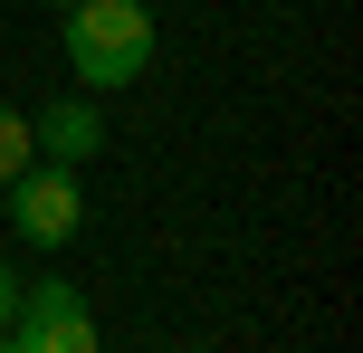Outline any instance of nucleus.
I'll use <instances>...</instances> for the list:
<instances>
[{
    "label": "nucleus",
    "instance_id": "obj_6",
    "mask_svg": "<svg viewBox=\"0 0 363 353\" xmlns=\"http://www.w3.org/2000/svg\"><path fill=\"white\" fill-rule=\"evenodd\" d=\"M10 316H19V277H10V258H0V335H10Z\"/></svg>",
    "mask_w": 363,
    "mask_h": 353
},
{
    "label": "nucleus",
    "instance_id": "obj_7",
    "mask_svg": "<svg viewBox=\"0 0 363 353\" xmlns=\"http://www.w3.org/2000/svg\"><path fill=\"white\" fill-rule=\"evenodd\" d=\"M48 10H77V0H48Z\"/></svg>",
    "mask_w": 363,
    "mask_h": 353
},
{
    "label": "nucleus",
    "instance_id": "obj_8",
    "mask_svg": "<svg viewBox=\"0 0 363 353\" xmlns=\"http://www.w3.org/2000/svg\"><path fill=\"white\" fill-rule=\"evenodd\" d=\"M0 353H19V344H0Z\"/></svg>",
    "mask_w": 363,
    "mask_h": 353
},
{
    "label": "nucleus",
    "instance_id": "obj_3",
    "mask_svg": "<svg viewBox=\"0 0 363 353\" xmlns=\"http://www.w3.org/2000/svg\"><path fill=\"white\" fill-rule=\"evenodd\" d=\"M19 353H96V316L77 306V287L67 277H48V287H29L19 296Z\"/></svg>",
    "mask_w": 363,
    "mask_h": 353
},
{
    "label": "nucleus",
    "instance_id": "obj_5",
    "mask_svg": "<svg viewBox=\"0 0 363 353\" xmlns=\"http://www.w3.org/2000/svg\"><path fill=\"white\" fill-rule=\"evenodd\" d=\"M29 115H10V105H0V182H19V172H29Z\"/></svg>",
    "mask_w": 363,
    "mask_h": 353
},
{
    "label": "nucleus",
    "instance_id": "obj_1",
    "mask_svg": "<svg viewBox=\"0 0 363 353\" xmlns=\"http://www.w3.org/2000/svg\"><path fill=\"white\" fill-rule=\"evenodd\" d=\"M67 67H77V86H134L153 67V10L144 0H77L67 10Z\"/></svg>",
    "mask_w": 363,
    "mask_h": 353
},
{
    "label": "nucleus",
    "instance_id": "obj_2",
    "mask_svg": "<svg viewBox=\"0 0 363 353\" xmlns=\"http://www.w3.org/2000/svg\"><path fill=\"white\" fill-rule=\"evenodd\" d=\"M10 220L29 248H67L77 220H86V191H77V163H29L10 182Z\"/></svg>",
    "mask_w": 363,
    "mask_h": 353
},
{
    "label": "nucleus",
    "instance_id": "obj_4",
    "mask_svg": "<svg viewBox=\"0 0 363 353\" xmlns=\"http://www.w3.org/2000/svg\"><path fill=\"white\" fill-rule=\"evenodd\" d=\"M29 144H48V163H86V153L106 144V115H96V105H77V96H57V105L29 125Z\"/></svg>",
    "mask_w": 363,
    "mask_h": 353
}]
</instances>
